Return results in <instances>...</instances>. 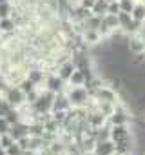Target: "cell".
<instances>
[{
    "mask_svg": "<svg viewBox=\"0 0 145 155\" xmlns=\"http://www.w3.org/2000/svg\"><path fill=\"white\" fill-rule=\"evenodd\" d=\"M8 155H24V150H22V146L15 140V142L8 148Z\"/></svg>",
    "mask_w": 145,
    "mask_h": 155,
    "instance_id": "obj_22",
    "label": "cell"
},
{
    "mask_svg": "<svg viewBox=\"0 0 145 155\" xmlns=\"http://www.w3.org/2000/svg\"><path fill=\"white\" fill-rule=\"evenodd\" d=\"M114 155H116V153H114Z\"/></svg>",
    "mask_w": 145,
    "mask_h": 155,
    "instance_id": "obj_29",
    "label": "cell"
},
{
    "mask_svg": "<svg viewBox=\"0 0 145 155\" xmlns=\"http://www.w3.org/2000/svg\"><path fill=\"white\" fill-rule=\"evenodd\" d=\"M45 75H47V73H45L44 69H38V68H35V69H29L26 77H27V79H29V81H31L35 86L42 88V86H44V81H45Z\"/></svg>",
    "mask_w": 145,
    "mask_h": 155,
    "instance_id": "obj_12",
    "label": "cell"
},
{
    "mask_svg": "<svg viewBox=\"0 0 145 155\" xmlns=\"http://www.w3.org/2000/svg\"><path fill=\"white\" fill-rule=\"evenodd\" d=\"M107 13H111V15H118L120 13V0H113V2H109Z\"/></svg>",
    "mask_w": 145,
    "mask_h": 155,
    "instance_id": "obj_25",
    "label": "cell"
},
{
    "mask_svg": "<svg viewBox=\"0 0 145 155\" xmlns=\"http://www.w3.org/2000/svg\"><path fill=\"white\" fill-rule=\"evenodd\" d=\"M11 108H13V106L8 102V99H4L2 95H0V117H6Z\"/></svg>",
    "mask_w": 145,
    "mask_h": 155,
    "instance_id": "obj_20",
    "label": "cell"
},
{
    "mask_svg": "<svg viewBox=\"0 0 145 155\" xmlns=\"http://www.w3.org/2000/svg\"><path fill=\"white\" fill-rule=\"evenodd\" d=\"M107 8H109V0H96L91 13L98 15V17H103V15H107Z\"/></svg>",
    "mask_w": 145,
    "mask_h": 155,
    "instance_id": "obj_17",
    "label": "cell"
},
{
    "mask_svg": "<svg viewBox=\"0 0 145 155\" xmlns=\"http://www.w3.org/2000/svg\"><path fill=\"white\" fill-rule=\"evenodd\" d=\"M118 22H120V29H118V31H122V33H125V35L140 33V31H141V26H143V24L136 22L131 13H125V11H120V13H118Z\"/></svg>",
    "mask_w": 145,
    "mask_h": 155,
    "instance_id": "obj_3",
    "label": "cell"
},
{
    "mask_svg": "<svg viewBox=\"0 0 145 155\" xmlns=\"http://www.w3.org/2000/svg\"><path fill=\"white\" fill-rule=\"evenodd\" d=\"M15 6L13 2H4V4H0V18H4V17H11Z\"/></svg>",
    "mask_w": 145,
    "mask_h": 155,
    "instance_id": "obj_19",
    "label": "cell"
},
{
    "mask_svg": "<svg viewBox=\"0 0 145 155\" xmlns=\"http://www.w3.org/2000/svg\"><path fill=\"white\" fill-rule=\"evenodd\" d=\"M71 110H72V106H71V101L67 99L65 91L56 93V95H54V101H53V110H51V113H53V111H71Z\"/></svg>",
    "mask_w": 145,
    "mask_h": 155,
    "instance_id": "obj_6",
    "label": "cell"
},
{
    "mask_svg": "<svg viewBox=\"0 0 145 155\" xmlns=\"http://www.w3.org/2000/svg\"><path fill=\"white\" fill-rule=\"evenodd\" d=\"M127 49L131 53H145V37L141 33L129 35V38H127Z\"/></svg>",
    "mask_w": 145,
    "mask_h": 155,
    "instance_id": "obj_5",
    "label": "cell"
},
{
    "mask_svg": "<svg viewBox=\"0 0 145 155\" xmlns=\"http://www.w3.org/2000/svg\"><path fill=\"white\" fill-rule=\"evenodd\" d=\"M102 22L114 33V31H118L120 29V22H118V15H111V13H107V15H103L102 17Z\"/></svg>",
    "mask_w": 145,
    "mask_h": 155,
    "instance_id": "obj_16",
    "label": "cell"
},
{
    "mask_svg": "<svg viewBox=\"0 0 145 155\" xmlns=\"http://www.w3.org/2000/svg\"><path fill=\"white\" fill-rule=\"evenodd\" d=\"M82 42L87 46H96L102 42V35L98 29H84L82 31Z\"/></svg>",
    "mask_w": 145,
    "mask_h": 155,
    "instance_id": "obj_11",
    "label": "cell"
},
{
    "mask_svg": "<svg viewBox=\"0 0 145 155\" xmlns=\"http://www.w3.org/2000/svg\"><path fill=\"white\" fill-rule=\"evenodd\" d=\"M76 69V66H75V62H72L71 58H65L63 62H60L58 64V69H56V73H58V77H60V79L62 81H69V77L72 75V71H75Z\"/></svg>",
    "mask_w": 145,
    "mask_h": 155,
    "instance_id": "obj_10",
    "label": "cell"
},
{
    "mask_svg": "<svg viewBox=\"0 0 145 155\" xmlns=\"http://www.w3.org/2000/svg\"><path fill=\"white\" fill-rule=\"evenodd\" d=\"M44 88L49 90V91H53V93H62V91H65L67 82L60 79L58 73H47L45 75V81H44Z\"/></svg>",
    "mask_w": 145,
    "mask_h": 155,
    "instance_id": "obj_4",
    "label": "cell"
},
{
    "mask_svg": "<svg viewBox=\"0 0 145 155\" xmlns=\"http://www.w3.org/2000/svg\"><path fill=\"white\" fill-rule=\"evenodd\" d=\"M94 2H96V0H78V6H82L85 9H93Z\"/></svg>",
    "mask_w": 145,
    "mask_h": 155,
    "instance_id": "obj_26",
    "label": "cell"
},
{
    "mask_svg": "<svg viewBox=\"0 0 145 155\" xmlns=\"http://www.w3.org/2000/svg\"><path fill=\"white\" fill-rule=\"evenodd\" d=\"M131 15H132V18H134L136 22L145 24V2H141V0H136V4H134Z\"/></svg>",
    "mask_w": 145,
    "mask_h": 155,
    "instance_id": "obj_14",
    "label": "cell"
},
{
    "mask_svg": "<svg viewBox=\"0 0 145 155\" xmlns=\"http://www.w3.org/2000/svg\"><path fill=\"white\" fill-rule=\"evenodd\" d=\"M9 130H11V124L8 122V119L6 117H0V135L9 133Z\"/></svg>",
    "mask_w": 145,
    "mask_h": 155,
    "instance_id": "obj_24",
    "label": "cell"
},
{
    "mask_svg": "<svg viewBox=\"0 0 145 155\" xmlns=\"http://www.w3.org/2000/svg\"><path fill=\"white\" fill-rule=\"evenodd\" d=\"M6 119H8L9 124H17V122H20V120H24V119H22V110H18V108H11L9 113L6 115Z\"/></svg>",
    "mask_w": 145,
    "mask_h": 155,
    "instance_id": "obj_18",
    "label": "cell"
},
{
    "mask_svg": "<svg viewBox=\"0 0 145 155\" xmlns=\"http://www.w3.org/2000/svg\"><path fill=\"white\" fill-rule=\"evenodd\" d=\"M17 28H18V22H17L15 17H4V18H0V33H2V35L13 33Z\"/></svg>",
    "mask_w": 145,
    "mask_h": 155,
    "instance_id": "obj_13",
    "label": "cell"
},
{
    "mask_svg": "<svg viewBox=\"0 0 145 155\" xmlns=\"http://www.w3.org/2000/svg\"><path fill=\"white\" fill-rule=\"evenodd\" d=\"M13 142H15V139H13L9 133H6V135H0V146H4L6 150H8V148L13 144Z\"/></svg>",
    "mask_w": 145,
    "mask_h": 155,
    "instance_id": "obj_23",
    "label": "cell"
},
{
    "mask_svg": "<svg viewBox=\"0 0 145 155\" xmlns=\"http://www.w3.org/2000/svg\"><path fill=\"white\" fill-rule=\"evenodd\" d=\"M67 86H85V73L82 69H75L67 81Z\"/></svg>",
    "mask_w": 145,
    "mask_h": 155,
    "instance_id": "obj_15",
    "label": "cell"
},
{
    "mask_svg": "<svg viewBox=\"0 0 145 155\" xmlns=\"http://www.w3.org/2000/svg\"><path fill=\"white\" fill-rule=\"evenodd\" d=\"M136 4V0H120V11H125V13H131L132 8Z\"/></svg>",
    "mask_w": 145,
    "mask_h": 155,
    "instance_id": "obj_21",
    "label": "cell"
},
{
    "mask_svg": "<svg viewBox=\"0 0 145 155\" xmlns=\"http://www.w3.org/2000/svg\"><path fill=\"white\" fill-rule=\"evenodd\" d=\"M141 2H145V0H141Z\"/></svg>",
    "mask_w": 145,
    "mask_h": 155,
    "instance_id": "obj_28",
    "label": "cell"
},
{
    "mask_svg": "<svg viewBox=\"0 0 145 155\" xmlns=\"http://www.w3.org/2000/svg\"><path fill=\"white\" fill-rule=\"evenodd\" d=\"M94 155H114L116 153V144L113 139H107V140H100L94 144Z\"/></svg>",
    "mask_w": 145,
    "mask_h": 155,
    "instance_id": "obj_7",
    "label": "cell"
},
{
    "mask_svg": "<svg viewBox=\"0 0 145 155\" xmlns=\"http://www.w3.org/2000/svg\"><path fill=\"white\" fill-rule=\"evenodd\" d=\"M0 155H8V150L4 146H0Z\"/></svg>",
    "mask_w": 145,
    "mask_h": 155,
    "instance_id": "obj_27",
    "label": "cell"
},
{
    "mask_svg": "<svg viewBox=\"0 0 145 155\" xmlns=\"http://www.w3.org/2000/svg\"><path fill=\"white\" fill-rule=\"evenodd\" d=\"M65 95L71 101V106L75 110H84L93 101L91 91H89L87 86H67L65 88Z\"/></svg>",
    "mask_w": 145,
    "mask_h": 155,
    "instance_id": "obj_1",
    "label": "cell"
},
{
    "mask_svg": "<svg viewBox=\"0 0 145 155\" xmlns=\"http://www.w3.org/2000/svg\"><path fill=\"white\" fill-rule=\"evenodd\" d=\"M71 60L75 62L76 69H91L93 68V57L87 53H82V51H76Z\"/></svg>",
    "mask_w": 145,
    "mask_h": 155,
    "instance_id": "obj_8",
    "label": "cell"
},
{
    "mask_svg": "<svg viewBox=\"0 0 145 155\" xmlns=\"http://www.w3.org/2000/svg\"><path fill=\"white\" fill-rule=\"evenodd\" d=\"M2 97L8 99V102L13 108H18V110L27 104V95H26V91H22V88L18 84H9L6 88V91L2 93Z\"/></svg>",
    "mask_w": 145,
    "mask_h": 155,
    "instance_id": "obj_2",
    "label": "cell"
},
{
    "mask_svg": "<svg viewBox=\"0 0 145 155\" xmlns=\"http://www.w3.org/2000/svg\"><path fill=\"white\" fill-rule=\"evenodd\" d=\"M9 135H11L15 140H20L22 137H27V135H29V122H27V120H20V122H17V124H11Z\"/></svg>",
    "mask_w": 145,
    "mask_h": 155,
    "instance_id": "obj_9",
    "label": "cell"
}]
</instances>
